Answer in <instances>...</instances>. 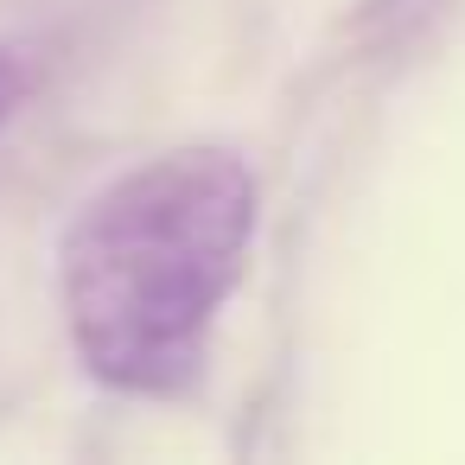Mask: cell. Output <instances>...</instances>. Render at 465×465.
I'll use <instances>...</instances> for the list:
<instances>
[{"label":"cell","instance_id":"6da1fadb","mask_svg":"<svg viewBox=\"0 0 465 465\" xmlns=\"http://www.w3.org/2000/svg\"><path fill=\"white\" fill-rule=\"evenodd\" d=\"M249 236L255 179L230 147H173L109 179L58 249L64 325L84 370L115 395H185L204 376Z\"/></svg>","mask_w":465,"mask_h":465},{"label":"cell","instance_id":"7a4b0ae2","mask_svg":"<svg viewBox=\"0 0 465 465\" xmlns=\"http://www.w3.org/2000/svg\"><path fill=\"white\" fill-rule=\"evenodd\" d=\"M33 90H39V64H33V52L0 39V128H7V122L33 103Z\"/></svg>","mask_w":465,"mask_h":465}]
</instances>
